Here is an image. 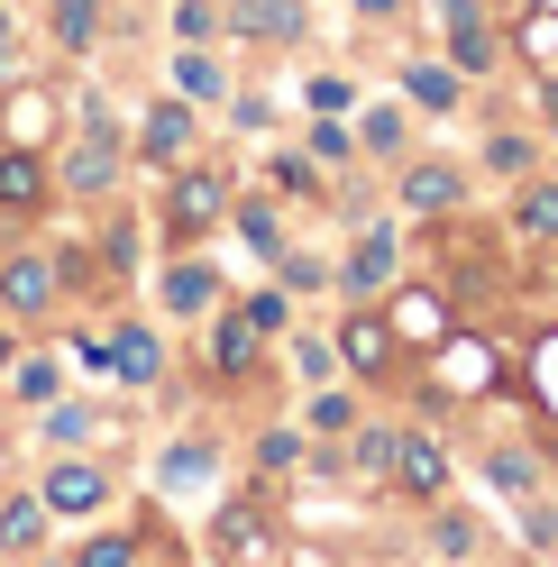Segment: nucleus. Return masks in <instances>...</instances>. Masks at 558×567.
<instances>
[{
  "instance_id": "f257e3e1",
  "label": "nucleus",
  "mask_w": 558,
  "mask_h": 567,
  "mask_svg": "<svg viewBox=\"0 0 558 567\" xmlns=\"http://www.w3.org/2000/svg\"><path fill=\"white\" fill-rule=\"evenodd\" d=\"M330 339H339V375H348V384H385L394 358H403V330H394L385 302H348V321H339Z\"/></svg>"
},
{
  "instance_id": "f03ea898",
  "label": "nucleus",
  "mask_w": 558,
  "mask_h": 567,
  "mask_svg": "<svg viewBox=\"0 0 558 567\" xmlns=\"http://www.w3.org/2000/svg\"><path fill=\"white\" fill-rule=\"evenodd\" d=\"M330 284H339L348 302H385L394 284H403V238L385 220H358V238H348V257L330 266Z\"/></svg>"
},
{
  "instance_id": "7ed1b4c3",
  "label": "nucleus",
  "mask_w": 558,
  "mask_h": 567,
  "mask_svg": "<svg viewBox=\"0 0 558 567\" xmlns=\"http://www.w3.org/2000/svg\"><path fill=\"white\" fill-rule=\"evenodd\" d=\"M431 19H440V38H448V64H458L467 83L504 74V28H495V10H485V0H431Z\"/></svg>"
},
{
  "instance_id": "20e7f679",
  "label": "nucleus",
  "mask_w": 558,
  "mask_h": 567,
  "mask_svg": "<svg viewBox=\"0 0 558 567\" xmlns=\"http://www.w3.org/2000/svg\"><path fill=\"white\" fill-rule=\"evenodd\" d=\"M394 210H412V220H458L467 210V165L458 156H403L394 165Z\"/></svg>"
},
{
  "instance_id": "39448f33",
  "label": "nucleus",
  "mask_w": 558,
  "mask_h": 567,
  "mask_svg": "<svg viewBox=\"0 0 558 567\" xmlns=\"http://www.w3.org/2000/svg\"><path fill=\"white\" fill-rule=\"evenodd\" d=\"M229 220V174H211V165H184L165 184V238L174 247H193V238H211Z\"/></svg>"
},
{
  "instance_id": "423d86ee",
  "label": "nucleus",
  "mask_w": 558,
  "mask_h": 567,
  "mask_svg": "<svg viewBox=\"0 0 558 567\" xmlns=\"http://www.w3.org/2000/svg\"><path fill=\"white\" fill-rule=\"evenodd\" d=\"M394 494H403V504H440V494H448V440L440 431H422V421H412V431L394 440V476H385Z\"/></svg>"
},
{
  "instance_id": "0eeeda50",
  "label": "nucleus",
  "mask_w": 558,
  "mask_h": 567,
  "mask_svg": "<svg viewBox=\"0 0 558 567\" xmlns=\"http://www.w3.org/2000/svg\"><path fill=\"white\" fill-rule=\"evenodd\" d=\"M229 38L238 47H302L311 0H229Z\"/></svg>"
},
{
  "instance_id": "6e6552de",
  "label": "nucleus",
  "mask_w": 558,
  "mask_h": 567,
  "mask_svg": "<svg viewBox=\"0 0 558 567\" xmlns=\"http://www.w3.org/2000/svg\"><path fill=\"white\" fill-rule=\"evenodd\" d=\"M120 165H128L120 128H111V120L92 111V128L74 137V156H64V174H55V184H64V193H111V184H120Z\"/></svg>"
},
{
  "instance_id": "1a4fd4ad",
  "label": "nucleus",
  "mask_w": 558,
  "mask_h": 567,
  "mask_svg": "<svg viewBox=\"0 0 558 567\" xmlns=\"http://www.w3.org/2000/svg\"><path fill=\"white\" fill-rule=\"evenodd\" d=\"M403 101H412V120H458L467 74H458L448 55H412V64H403Z\"/></svg>"
},
{
  "instance_id": "9d476101",
  "label": "nucleus",
  "mask_w": 558,
  "mask_h": 567,
  "mask_svg": "<svg viewBox=\"0 0 558 567\" xmlns=\"http://www.w3.org/2000/svg\"><path fill=\"white\" fill-rule=\"evenodd\" d=\"M38 494H46V513H64V522H92L101 504H111V476H101L92 457H55Z\"/></svg>"
},
{
  "instance_id": "9b49d317",
  "label": "nucleus",
  "mask_w": 558,
  "mask_h": 567,
  "mask_svg": "<svg viewBox=\"0 0 558 567\" xmlns=\"http://www.w3.org/2000/svg\"><path fill=\"white\" fill-rule=\"evenodd\" d=\"M193 137H202V120H193V101L174 92V101H156V111L137 120V156H147V165H184Z\"/></svg>"
},
{
  "instance_id": "f8f14e48",
  "label": "nucleus",
  "mask_w": 558,
  "mask_h": 567,
  "mask_svg": "<svg viewBox=\"0 0 558 567\" xmlns=\"http://www.w3.org/2000/svg\"><path fill=\"white\" fill-rule=\"evenodd\" d=\"M348 128H358V156H375V165H403V156H412V101H403V92H394V101H366Z\"/></svg>"
},
{
  "instance_id": "ddd939ff",
  "label": "nucleus",
  "mask_w": 558,
  "mask_h": 567,
  "mask_svg": "<svg viewBox=\"0 0 558 567\" xmlns=\"http://www.w3.org/2000/svg\"><path fill=\"white\" fill-rule=\"evenodd\" d=\"M156 293H165L174 321H202V311H220V266H211V257H174Z\"/></svg>"
},
{
  "instance_id": "4468645a",
  "label": "nucleus",
  "mask_w": 558,
  "mask_h": 567,
  "mask_svg": "<svg viewBox=\"0 0 558 567\" xmlns=\"http://www.w3.org/2000/svg\"><path fill=\"white\" fill-rule=\"evenodd\" d=\"M55 293H64V275H55L46 257H10V266H0V302H10L19 321H46Z\"/></svg>"
},
{
  "instance_id": "2eb2a0df",
  "label": "nucleus",
  "mask_w": 558,
  "mask_h": 567,
  "mask_svg": "<svg viewBox=\"0 0 558 567\" xmlns=\"http://www.w3.org/2000/svg\"><path fill=\"white\" fill-rule=\"evenodd\" d=\"M513 238H531V247H558V174H521L513 184Z\"/></svg>"
},
{
  "instance_id": "dca6fc26",
  "label": "nucleus",
  "mask_w": 558,
  "mask_h": 567,
  "mask_svg": "<svg viewBox=\"0 0 558 567\" xmlns=\"http://www.w3.org/2000/svg\"><path fill=\"white\" fill-rule=\"evenodd\" d=\"M358 421H366V384H311V403H302V431L311 440H348V431H358Z\"/></svg>"
},
{
  "instance_id": "f3484780",
  "label": "nucleus",
  "mask_w": 558,
  "mask_h": 567,
  "mask_svg": "<svg viewBox=\"0 0 558 567\" xmlns=\"http://www.w3.org/2000/svg\"><path fill=\"white\" fill-rule=\"evenodd\" d=\"M257 348H266V330L248 321V311H220V321H211V375H220V384L257 375Z\"/></svg>"
},
{
  "instance_id": "a211bd4d",
  "label": "nucleus",
  "mask_w": 558,
  "mask_h": 567,
  "mask_svg": "<svg viewBox=\"0 0 558 567\" xmlns=\"http://www.w3.org/2000/svg\"><path fill=\"white\" fill-rule=\"evenodd\" d=\"M211 549H220V558H248V567H275V530H266L257 504H229V513L211 522Z\"/></svg>"
},
{
  "instance_id": "6ab92c4d",
  "label": "nucleus",
  "mask_w": 558,
  "mask_h": 567,
  "mask_svg": "<svg viewBox=\"0 0 558 567\" xmlns=\"http://www.w3.org/2000/svg\"><path fill=\"white\" fill-rule=\"evenodd\" d=\"M229 220H238V238L275 266V247H285V193H229Z\"/></svg>"
},
{
  "instance_id": "aec40b11",
  "label": "nucleus",
  "mask_w": 558,
  "mask_h": 567,
  "mask_svg": "<svg viewBox=\"0 0 558 567\" xmlns=\"http://www.w3.org/2000/svg\"><path fill=\"white\" fill-rule=\"evenodd\" d=\"M111 375H120V384H137V394H147V384L165 375V339H156L147 321H128V330L111 339Z\"/></svg>"
},
{
  "instance_id": "412c9836",
  "label": "nucleus",
  "mask_w": 558,
  "mask_h": 567,
  "mask_svg": "<svg viewBox=\"0 0 558 567\" xmlns=\"http://www.w3.org/2000/svg\"><path fill=\"white\" fill-rule=\"evenodd\" d=\"M485 485H495L504 504H531L549 485V467H540V449H485Z\"/></svg>"
},
{
  "instance_id": "4be33fe9",
  "label": "nucleus",
  "mask_w": 558,
  "mask_h": 567,
  "mask_svg": "<svg viewBox=\"0 0 558 567\" xmlns=\"http://www.w3.org/2000/svg\"><path fill=\"white\" fill-rule=\"evenodd\" d=\"M394 440H403V421H358V431H348V467H358V485H385L394 476Z\"/></svg>"
},
{
  "instance_id": "5701e85b",
  "label": "nucleus",
  "mask_w": 558,
  "mask_h": 567,
  "mask_svg": "<svg viewBox=\"0 0 558 567\" xmlns=\"http://www.w3.org/2000/svg\"><path fill=\"white\" fill-rule=\"evenodd\" d=\"M174 92H184L193 111H202V101H229V64L211 47H174Z\"/></svg>"
},
{
  "instance_id": "b1692460",
  "label": "nucleus",
  "mask_w": 558,
  "mask_h": 567,
  "mask_svg": "<svg viewBox=\"0 0 558 567\" xmlns=\"http://www.w3.org/2000/svg\"><path fill=\"white\" fill-rule=\"evenodd\" d=\"M531 165H540V137H531V128H485V174H504V184H521Z\"/></svg>"
},
{
  "instance_id": "393cba45",
  "label": "nucleus",
  "mask_w": 558,
  "mask_h": 567,
  "mask_svg": "<svg viewBox=\"0 0 558 567\" xmlns=\"http://www.w3.org/2000/svg\"><path fill=\"white\" fill-rule=\"evenodd\" d=\"M38 202H46V165L28 147H10L0 156V210H38Z\"/></svg>"
},
{
  "instance_id": "a878e982",
  "label": "nucleus",
  "mask_w": 558,
  "mask_h": 567,
  "mask_svg": "<svg viewBox=\"0 0 558 567\" xmlns=\"http://www.w3.org/2000/svg\"><path fill=\"white\" fill-rule=\"evenodd\" d=\"M385 302H394V330L403 339H448V302L440 293H403V284H394Z\"/></svg>"
},
{
  "instance_id": "bb28decb",
  "label": "nucleus",
  "mask_w": 558,
  "mask_h": 567,
  "mask_svg": "<svg viewBox=\"0 0 558 567\" xmlns=\"http://www.w3.org/2000/svg\"><path fill=\"white\" fill-rule=\"evenodd\" d=\"M101 28H111V19H101V0H55V47L64 55H92Z\"/></svg>"
},
{
  "instance_id": "cd10ccee",
  "label": "nucleus",
  "mask_w": 558,
  "mask_h": 567,
  "mask_svg": "<svg viewBox=\"0 0 558 567\" xmlns=\"http://www.w3.org/2000/svg\"><path fill=\"white\" fill-rule=\"evenodd\" d=\"M302 440H311L302 421H266V431H257V467H266V476H293V467H302Z\"/></svg>"
},
{
  "instance_id": "c85d7f7f",
  "label": "nucleus",
  "mask_w": 558,
  "mask_h": 567,
  "mask_svg": "<svg viewBox=\"0 0 558 567\" xmlns=\"http://www.w3.org/2000/svg\"><path fill=\"white\" fill-rule=\"evenodd\" d=\"M174 38H184V47L229 38V0H174Z\"/></svg>"
},
{
  "instance_id": "c756f323",
  "label": "nucleus",
  "mask_w": 558,
  "mask_h": 567,
  "mask_svg": "<svg viewBox=\"0 0 558 567\" xmlns=\"http://www.w3.org/2000/svg\"><path fill=\"white\" fill-rule=\"evenodd\" d=\"M476 513H448V504H431V558H476Z\"/></svg>"
},
{
  "instance_id": "7c9ffc66",
  "label": "nucleus",
  "mask_w": 558,
  "mask_h": 567,
  "mask_svg": "<svg viewBox=\"0 0 558 567\" xmlns=\"http://www.w3.org/2000/svg\"><path fill=\"white\" fill-rule=\"evenodd\" d=\"M46 530V494H10V504H0V549H28Z\"/></svg>"
},
{
  "instance_id": "2f4dec72",
  "label": "nucleus",
  "mask_w": 558,
  "mask_h": 567,
  "mask_svg": "<svg viewBox=\"0 0 558 567\" xmlns=\"http://www.w3.org/2000/svg\"><path fill=\"white\" fill-rule=\"evenodd\" d=\"M285 358H293V375H302V384H330V375H339V339H321V330H302V339L285 348Z\"/></svg>"
},
{
  "instance_id": "473e14b6",
  "label": "nucleus",
  "mask_w": 558,
  "mask_h": 567,
  "mask_svg": "<svg viewBox=\"0 0 558 567\" xmlns=\"http://www.w3.org/2000/svg\"><path fill=\"white\" fill-rule=\"evenodd\" d=\"M46 440H55V449L101 440V412H92V403H46Z\"/></svg>"
},
{
  "instance_id": "72a5a7b5",
  "label": "nucleus",
  "mask_w": 558,
  "mask_h": 567,
  "mask_svg": "<svg viewBox=\"0 0 558 567\" xmlns=\"http://www.w3.org/2000/svg\"><path fill=\"white\" fill-rule=\"evenodd\" d=\"M147 549H137V530H92V540L74 549V567H137Z\"/></svg>"
},
{
  "instance_id": "f704fd0d",
  "label": "nucleus",
  "mask_w": 558,
  "mask_h": 567,
  "mask_svg": "<svg viewBox=\"0 0 558 567\" xmlns=\"http://www.w3.org/2000/svg\"><path fill=\"white\" fill-rule=\"evenodd\" d=\"M348 156H358V128H348L339 111H321L311 120V165H348Z\"/></svg>"
},
{
  "instance_id": "c9c22d12",
  "label": "nucleus",
  "mask_w": 558,
  "mask_h": 567,
  "mask_svg": "<svg viewBox=\"0 0 558 567\" xmlns=\"http://www.w3.org/2000/svg\"><path fill=\"white\" fill-rule=\"evenodd\" d=\"M275 275H285V293H321V284H330V266H321V257H302L293 238L275 247Z\"/></svg>"
},
{
  "instance_id": "e433bc0d",
  "label": "nucleus",
  "mask_w": 558,
  "mask_h": 567,
  "mask_svg": "<svg viewBox=\"0 0 558 567\" xmlns=\"http://www.w3.org/2000/svg\"><path fill=\"white\" fill-rule=\"evenodd\" d=\"M275 193H285V202H321L330 184H321V165H311V156H275Z\"/></svg>"
},
{
  "instance_id": "4c0bfd02",
  "label": "nucleus",
  "mask_w": 558,
  "mask_h": 567,
  "mask_svg": "<svg viewBox=\"0 0 558 567\" xmlns=\"http://www.w3.org/2000/svg\"><path fill=\"white\" fill-rule=\"evenodd\" d=\"M211 467H220V457L202 449V440H184V449H165V485H202Z\"/></svg>"
},
{
  "instance_id": "58836bf2",
  "label": "nucleus",
  "mask_w": 558,
  "mask_h": 567,
  "mask_svg": "<svg viewBox=\"0 0 558 567\" xmlns=\"http://www.w3.org/2000/svg\"><path fill=\"white\" fill-rule=\"evenodd\" d=\"M521 549H558V504H540V494H531V504H521Z\"/></svg>"
},
{
  "instance_id": "ea45409f",
  "label": "nucleus",
  "mask_w": 558,
  "mask_h": 567,
  "mask_svg": "<svg viewBox=\"0 0 558 567\" xmlns=\"http://www.w3.org/2000/svg\"><path fill=\"white\" fill-rule=\"evenodd\" d=\"M248 321H257L266 339H285V321H293V302H285V284H266V293H248Z\"/></svg>"
},
{
  "instance_id": "a19ab883",
  "label": "nucleus",
  "mask_w": 558,
  "mask_h": 567,
  "mask_svg": "<svg viewBox=\"0 0 558 567\" xmlns=\"http://www.w3.org/2000/svg\"><path fill=\"white\" fill-rule=\"evenodd\" d=\"M0 128H10L19 147H38V128H46V101H38V92H28V101H10V120H0Z\"/></svg>"
},
{
  "instance_id": "79ce46f5",
  "label": "nucleus",
  "mask_w": 558,
  "mask_h": 567,
  "mask_svg": "<svg viewBox=\"0 0 558 567\" xmlns=\"http://www.w3.org/2000/svg\"><path fill=\"white\" fill-rule=\"evenodd\" d=\"M10 384H19V403H55V367H19L10 358Z\"/></svg>"
},
{
  "instance_id": "37998d69",
  "label": "nucleus",
  "mask_w": 558,
  "mask_h": 567,
  "mask_svg": "<svg viewBox=\"0 0 558 567\" xmlns=\"http://www.w3.org/2000/svg\"><path fill=\"white\" fill-rule=\"evenodd\" d=\"M531 101H540V128H549V147H558V74H540Z\"/></svg>"
},
{
  "instance_id": "c03bdc74",
  "label": "nucleus",
  "mask_w": 558,
  "mask_h": 567,
  "mask_svg": "<svg viewBox=\"0 0 558 567\" xmlns=\"http://www.w3.org/2000/svg\"><path fill=\"white\" fill-rule=\"evenodd\" d=\"M348 101H358V92H348L339 74H321V83H311V111H348Z\"/></svg>"
},
{
  "instance_id": "a18cd8bd",
  "label": "nucleus",
  "mask_w": 558,
  "mask_h": 567,
  "mask_svg": "<svg viewBox=\"0 0 558 567\" xmlns=\"http://www.w3.org/2000/svg\"><path fill=\"white\" fill-rule=\"evenodd\" d=\"M348 10H358V19H403L412 0H348Z\"/></svg>"
},
{
  "instance_id": "49530a36",
  "label": "nucleus",
  "mask_w": 558,
  "mask_h": 567,
  "mask_svg": "<svg viewBox=\"0 0 558 567\" xmlns=\"http://www.w3.org/2000/svg\"><path fill=\"white\" fill-rule=\"evenodd\" d=\"M10 358H19V339H10V330H0V367H10Z\"/></svg>"
},
{
  "instance_id": "de8ad7c7",
  "label": "nucleus",
  "mask_w": 558,
  "mask_h": 567,
  "mask_svg": "<svg viewBox=\"0 0 558 567\" xmlns=\"http://www.w3.org/2000/svg\"><path fill=\"white\" fill-rule=\"evenodd\" d=\"M0 55H10V10H0Z\"/></svg>"
},
{
  "instance_id": "09e8293b",
  "label": "nucleus",
  "mask_w": 558,
  "mask_h": 567,
  "mask_svg": "<svg viewBox=\"0 0 558 567\" xmlns=\"http://www.w3.org/2000/svg\"><path fill=\"white\" fill-rule=\"evenodd\" d=\"M285 567H311V558H285Z\"/></svg>"
}]
</instances>
